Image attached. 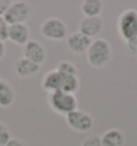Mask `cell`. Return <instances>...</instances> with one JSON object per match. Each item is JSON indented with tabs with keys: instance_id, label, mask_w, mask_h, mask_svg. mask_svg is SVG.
<instances>
[{
	"instance_id": "1",
	"label": "cell",
	"mask_w": 137,
	"mask_h": 146,
	"mask_svg": "<svg viewBox=\"0 0 137 146\" xmlns=\"http://www.w3.org/2000/svg\"><path fill=\"white\" fill-rule=\"evenodd\" d=\"M42 87L48 92L64 91L75 94L79 89V78L75 75H68L53 70L44 75L42 80Z\"/></svg>"
},
{
	"instance_id": "2",
	"label": "cell",
	"mask_w": 137,
	"mask_h": 146,
	"mask_svg": "<svg viewBox=\"0 0 137 146\" xmlns=\"http://www.w3.org/2000/svg\"><path fill=\"white\" fill-rule=\"evenodd\" d=\"M86 54L91 67L96 69L104 68L111 60V46L105 39H96L92 41Z\"/></svg>"
},
{
	"instance_id": "3",
	"label": "cell",
	"mask_w": 137,
	"mask_h": 146,
	"mask_svg": "<svg viewBox=\"0 0 137 146\" xmlns=\"http://www.w3.org/2000/svg\"><path fill=\"white\" fill-rule=\"evenodd\" d=\"M47 102L49 108L55 113L67 116L75 110H78V102L74 94L64 91H53L48 92Z\"/></svg>"
},
{
	"instance_id": "4",
	"label": "cell",
	"mask_w": 137,
	"mask_h": 146,
	"mask_svg": "<svg viewBox=\"0 0 137 146\" xmlns=\"http://www.w3.org/2000/svg\"><path fill=\"white\" fill-rule=\"evenodd\" d=\"M117 31L125 43L137 38V10L126 9L121 12L117 21Z\"/></svg>"
},
{
	"instance_id": "5",
	"label": "cell",
	"mask_w": 137,
	"mask_h": 146,
	"mask_svg": "<svg viewBox=\"0 0 137 146\" xmlns=\"http://www.w3.org/2000/svg\"><path fill=\"white\" fill-rule=\"evenodd\" d=\"M41 35L50 41H61L67 38L68 27L62 19L50 17L44 21L40 28Z\"/></svg>"
},
{
	"instance_id": "6",
	"label": "cell",
	"mask_w": 137,
	"mask_h": 146,
	"mask_svg": "<svg viewBox=\"0 0 137 146\" xmlns=\"http://www.w3.org/2000/svg\"><path fill=\"white\" fill-rule=\"evenodd\" d=\"M31 8L26 1H13L9 7L8 11L2 17L7 21L9 25H16V24H25L30 17Z\"/></svg>"
},
{
	"instance_id": "7",
	"label": "cell",
	"mask_w": 137,
	"mask_h": 146,
	"mask_svg": "<svg viewBox=\"0 0 137 146\" xmlns=\"http://www.w3.org/2000/svg\"><path fill=\"white\" fill-rule=\"evenodd\" d=\"M65 120L68 127L76 132L86 133L93 128V118L91 115L80 110H75L68 114L65 116Z\"/></svg>"
},
{
	"instance_id": "8",
	"label": "cell",
	"mask_w": 137,
	"mask_h": 146,
	"mask_svg": "<svg viewBox=\"0 0 137 146\" xmlns=\"http://www.w3.org/2000/svg\"><path fill=\"white\" fill-rule=\"evenodd\" d=\"M24 58L37 64H42L46 59V50L39 41L29 40L24 45Z\"/></svg>"
},
{
	"instance_id": "9",
	"label": "cell",
	"mask_w": 137,
	"mask_h": 146,
	"mask_svg": "<svg viewBox=\"0 0 137 146\" xmlns=\"http://www.w3.org/2000/svg\"><path fill=\"white\" fill-rule=\"evenodd\" d=\"M92 40L90 38L82 35V32H74L67 38V46L74 54H84L87 53L90 47Z\"/></svg>"
},
{
	"instance_id": "10",
	"label": "cell",
	"mask_w": 137,
	"mask_h": 146,
	"mask_svg": "<svg viewBox=\"0 0 137 146\" xmlns=\"http://www.w3.org/2000/svg\"><path fill=\"white\" fill-rule=\"evenodd\" d=\"M103 30V19L100 16L96 17H84L79 24V32L88 38H96Z\"/></svg>"
},
{
	"instance_id": "11",
	"label": "cell",
	"mask_w": 137,
	"mask_h": 146,
	"mask_svg": "<svg viewBox=\"0 0 137 146\" xmlns=\"http://www.w3.org/2000/svg\"><path fill=\"white\" fill-rule=\"evenodd\" d=\"M30 30L26 24L10 25L9 40L17 45H25L30 39Z\"/></svg>"
},
{
	"instance_id": "12",
	"label": "cell",
	"mask_w": 137,
	"mask_h": 146,
	"mask_svg": "<svg viewBox=\"0 0 137 146\" xmlns=\"http://www.w3.org/2000/svg\"><path fill=\"white\" fill-rule=\"evenodd\" d=\"M40 70V64L32 62L26 58H20L15 62V73L22 78H28L36 75Z\"/></svg>"
},
{
	"instance_id": "13",
	"label": "cell",
	"mask_w": 137,
	"mask_h": 146,
	"mask_svg": "<svg viewBox=\"0 0 137 146\" xmlns=\"http://www.w3.org/2000/svg\"><path fill=\"white\" fill-rule=\"evenodd\" d=\"M102 146H124L125 135L119 129H109L101 137Z\"/></svg>"
},
{
	"instance_id": "14",
	"label": "cell",
	"mask_w": 137,
	"mask_h": 146,
	"mask_svg": "<svg viewBox=\"0 0 137 146\" xmlns=\"http://www.w3.org/2000/svg\"><path fill=\"white\" fill-rule=\"evenodd\" d=\"M15 100V91L9 82L5 80L0 81V108L8 109Z\"/></svg>"
},
{
	"instance_id": "15",
	"label": "cell",
	"mask_w": 137,
	"mask_h": 146,
	"mask_svg": "<svg viewBox=\"0 0 137 146\" xmlns=\"http://www.w3.org/2000/svg\"><path fill=\"white\" fill-rule=\"evenodd\" d=\"M103 7L104 5L101 0H85L82 2L80 10L85 17H96L102 13Z\"/></svg>"
},
{
	"instance_id": "16",
	"label": "cell",
	"mask_w": 137,
	"mask_h": 146,
	"mask_svg": "<svg viewBox=\"0 0 137 146\" xmlns=\"http://www.w3.org/2000/svg\"><path fill=\"white\" fill-rule=\"evenodd\" d=\"M56 71H58L60 73H63V74H68V75L78 76V70L75 67V64L70 62V61H67V60L60 61L59 64H57Z\"/></svg>"
},
{
	"instance_id": "17",
	"label": "cell",
	"mask_w": 137,
	"mask_h": 146,
	"mask_svg": "<svg viewBox=\"0 0 137 146\" xmlns=\"http://www.w3.org/2000/svg\"><path fill=\"white\" fill-rule=\"evenodd\" d=\"M12 139L11 131L5 123L0 121V146H5Z\"/></svg>"
},
{
	"instance_id": "18",
	"label": "cell",
	"mask_w": 137,
	"mask_h": 146,
	"mask_svg": "<svg viewBox=\"0 0 137 146\" xmlns=\"http://www.w3.org/2000/svg\"><path fill=\"white\" fill-rule=\"evenodd\" d=\"M9 29L10 25L5 18L0 16V41L5 42L9 40Z\"/></svg>"
},
{
	"instance_id": "19",
	"label": "cell",
	"mask_w": 137,
	"mask_h": 146,
	"mask_svg": "<svg viewBox=\"0 0 137 146\" xmlns=\"http://www.w3.org/2000/svg\"><path fill=\"white\" fill-rule=\"evenodd\" d=\"M82 146H102L101 144V137L97 135H90L85 139Z\"/></svg>"
},
{
	"instance_id": "20",
	"label": "cell",
	"mask_w": 137,
	"mask_h": 146,
	"mask_svg": "<svg viewBox=\"0 0 137 146\" xmlns=\"http://www.w3.org/2000/svg\"><path fill=\"white\" fill-rule=\"evenodd\" d=\"M126 46H128L130 54L137 57V38H134L128 42H126Z\"/></svg>"
},
{
	"instance_id": "21",
	"label": "cell",
	"mask_w": 137,
	"mask_h": 146,
	"mask_svg": "<svg viewBox=\"0 0 137 146\" xmlns=\"http://www.w3.org/2000/svg\"><path fill=\"white\" fill-rule=\"evenodd\" d=\"M12 2L13 1H11V0H0V16L5 15V13L8 11Z\"/></svg>"
},
{
	"instance_id": "22",
	"label": "cell",
	"mask_w": 137,
	"mask_h": 146,
	"mask_svg": "<svg viewBox=\"0 0 137 146\" xmlns=\"http://www.w3.org/2000/svg\"><path fill=\"white\" fill-rule=\"evenodd\" d=\"M5 146H28V144L26 142L22 140V139H18V137H12L9 141V143Z\"/></svg>"
},
{
	"instance_id": "23",
	"label": "cell",
	"mask_w": 137,
	"mask_h": 146,
	"mask_svg": "<svg viewBox=\"0 0 137 146\" xmlns=\"http://www.w3.org/2000/svg\"><path fill=\"white\" fill-rule=\"evenodd\" d=\"M5 42L0 41V60L2 59L5 57Z\"/></svg>"
},
{
	"instance_id": "24",
	"label": "cell",
	"mask_w": 137,
	"mask_h": 146,
	"mask_svg": "<svg viewBox=\"0 0 137 146\" xmlns=\"http://www.w3.org/2000/svg\"><path fill=\"white\" fill-rule=\"evenodd\" d=\"M0 81H1V78H0Z\"/></svg>"
}]
</instances>
